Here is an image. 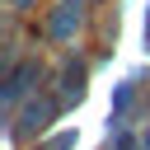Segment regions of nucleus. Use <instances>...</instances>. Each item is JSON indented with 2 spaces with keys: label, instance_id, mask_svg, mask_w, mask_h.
Returning <instances> with one entry per match:
<instances>
[]
</instances>
